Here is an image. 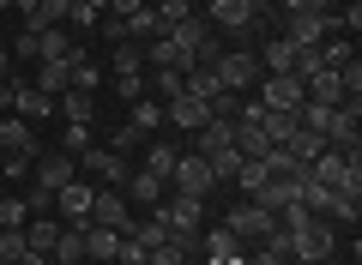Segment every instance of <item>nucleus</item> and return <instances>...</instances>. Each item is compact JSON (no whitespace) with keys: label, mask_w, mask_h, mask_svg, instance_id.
I'll use <instances>...</instances> for the list:
<instances>
[{"label":"nucleus","mask_w":362,"mask_h":265,"mask_svg":"<svg viewBox=\"0 0 362 265\" xmlns=\"http://www.w3.org/2000/svg\"><path fill=\"white\" fill-rule=\"evenodd\" d=\"M0 151H6V181H18V175H30L37 169V126L30 121H18V114H6L0 121Z\"/></svg>","instance_id":"nucleus-1"},{"label":"nucleus","mask_w":362,"mask_h":265,"mask_svg":"<svg viewBox=\"0 0 362 265\" xmlns=\"http://www.w3.org/2000/svg\"><path fill=\"white\" fill-rule=\"evenodd\" d=\"M157 211H163V223H169V241H181L187 253L199 247V235H206V199H187V193H175V199H163Z\"/></svg>","instance_id":"nucleus-2"},{"label":"nucleus","mask_w":362,"mask_h":265,"mask_svg":"<svg viewBox=\"0 0 362 265\" xmlns=\"http://www.w3.org/2000/svg\"><path fill=\"white\" fill-rule=\"evenodd\" d=\"M332 223L326 217H302L296 229H290V259H320L326 265V253H332Z\"/></svg>","instance_id":"nucleus-3"},{"label":"nucleus","mask_w":362,"mask_h":265,"mask_svg":"<svg viewBox=\"0 0 362 265\" xmlns=\"http://www.w3.org/2000/svg\"><path fill=\"white\" fill-rule=\"evenodd\" d=\"M308 175L320 181V187H332V193L338 187H362V163H356V157H344V151H332V145L308 163Z\"/></svg>","instance_id":"nucleus-4"},{"label":"nucleus","mask_w":362,"mask_h":265,"mask_svg":"<svg viewBox=\"0 0 362 265\" xmlns=\"http://www.w3.org/2000/svg\"><path fill=\"white\" fill-rule=\"evenodd\" d=\"M254 97L266 102V109H284V114H296L302 102H308V90H302V78H296V73H266V78L254 85Z\"/></svg>","instance_id":"nucleus-5"},{"label":"nucleus","mask_w":362,"mask_h":265,"mask_svg":"<svg viewBox=\"0 0 362 265\" xmlns=\"http://www.w3.org/2000/svg\"><path fill=\"white\" fill-rule=\"evenodd\" d=\"M169 181H175V193H187V199H206L218 181H211V163L199 151H187V157H175V169H169Z\"/></svg>","instance_id":"nucleus-6"},{"label":"nucleus","mask_w":362,"mask_h":265,"mask_svg":"<svg viewBox=\"0 0 362 265\" xmlns=\"http://www.w3.org/2000/svg\"><path fill=\"white\" fill-rule=\"evenodd\" d=\"M223 229H235V241H254V247H259V241H266L272 229H278V217H272L266 205L242 199V205H235V211H230V223H223Z\"/></svg>","instance_id":"nucleus-7"},{"label":"nucleus","mask_w":362,"mask_h":265,"mask_svg":"<svg viewBox=\"0 0 362 265\" xmlns=\"http://www.w3.org/2000/svg\"><path fill=\"white\" fill-rule=\"evenodd\" d=\"M211 73H218V85L230 90V97H242V90L259 78V61H254L247 49H235V54H218V66H211Z\"/></svg>","instance_id":"nucleus-8"},{"label":"nucleus","mask_w":362,"mask_h":265,"mask_svg":"<svg viewBox=\"0 0 362 265\" xmlns=\"http://www.w3.org/2000/svg\"><path fill=\"white\" fill-rule=\"evenodd\" d=\"M326 30H338V6H326V13H296V18H290V42H296V49H320Z\"/></svg>","instance_id":"nucleus-9"},{"label":"nucleus","mask_w":362,"mask_h":265,"mask_svg":"<svg viewBox=\"0 0 362 265\" xmlns=\"http://www.w3.org/2000/svg\"><path fill=\"white\" fill-rule=\"evenodd\" d=\"M30 175H37V187L61 193L66 181L78 175V157H66V151H37V169H30Z\"/></svg>","instance_id":"nucleus-10"},{"label":"nucleus","mask_w":362,"mask_h":265,"mask_svg":"<svg viewBox=\"0 0 362 265\" xmlns=\"http://www.w3.org/2000/svg\"><path fill=\"white\" fill-rule=\"evenodd\" d=\"M163 121H175V126H187V133H199V126L211 121V102H206V97H194V90H181V97H169V102H163Z\"/></svg>","instance_id":"nucleus-11"},{"label":"nucleus","mask_w":362,"mask_h":265,"mask_svg":"<svg viewBox=\"0 0 362 265\" xmlns=\"http://www.w3.org/2000/svg\"><path fill=\"white\" fill-rule=\"evenodd\" d=\"M90 223H103V229H127L133 223V205H127V193H97V199H90Z\"/></svg>","instance_id":"nucleus-12"},{"label":"nucleus","mask_w":362,"mask_h":265,"mask_svg":"<svg viewBox=\"0 0 362 265\" xmlns=\"http://www.w3.org/2000/svg\"><path fill=\"white\" fill-rule=\"evenodd\" d=\"M85 169H90V175H103L109 187L133 175V169H127V151H109V145H90V151H85Z\"/></svg>","instance_id":"nucleus-13"},{"label":"nucleus","mask_w":362,"mask_h":265,"mask_svg":"<svg viewBox=\"0 0 362 265\" xmlns=\"http://www.w3.org/2000/svg\"><path fill=\"white\" fill-rule=\"evenodd\" d=\"M13 114L37 126V121H49V114H54V97H49V90H37V85L25 78V85H18V97H13Z\"/></svg>","instance_id":"nucleus-14"},{"label":"nucleus","mask_w":362,"mask_h":265,"mask_svg":"<svg viewBox=\"0 0 362 265\" xmlns=\"http://www.w3.org/2000/svg\"><path fill=\"white\" fill-rule=\"evenodd\" d=\"M115 253H121V229L85 223V259H97V265H115Z\"/></svg>","instance_id":"nucleus-15"},{"label":"nucleus","mask_w":362,"mask_h":265,"mask_svg":"<svg viewBox=\"0 0 362 265\" xmlns=\"http://www.w3.org/2000/svg\"><path fill=\"white\" fill-rule=\"evenodd\" d=\"M320 151H326V139H320V133H308V126L296 121V133H290V139H284V157H290V163H296V169H308V163H314V157H320Z\"/></svg>","instance_id":"nucleus-16"},{"label":"nucleus","mask_w":362,"mask_h":265,"mask_svg":"<svg viewBox=\"0 0 362 265\" xmlns=\"http://www.w3.org/2000/svg\"><path fill=\"white\" fill-rule=\"evenodd\" d=\"M49 259H54V265H85V223H66L61 235H54Z\"/></svg>","instance_id":"nucleus-17"},{"label":"nucleus","mask_w":362,"mask_h":265,"mask_svg":"<svg viewBox=\"0 0 362 265\" xmlns=\"http://www.w3.org/2000/svg\"><path fill=\"white\" fill-rule=\"evenodd\" d=\"M90 199H97V187H90V181H78V175L61 187V211L73 217V223H90Z\"/></svg>","instance_id":"nucleus-18"},{"label":"nucleus","mask_w":362,"mask_h":265,"mask_svg":"<svg viewBox=\"0 0 362 265\" xmlns=\"http://www.w3.org/2000/svg\"><path fill=\"white\" fill-rule=\"evenodd\" d=\"M97 78H103V66L90 61L85 49H73V54H66V90H97Z\"/></svg>","instance_id":"nucleus-19"},{"label":"nucleus","mask_w":362,"mask_h":265,"mask_svg":"<svg viewBox=\"0 0 362 265\" xmlns=\"http://www.w3.org/2000/svg\"><path fill=\"white\" fill-rule=\"evenodd\" d=\"M254 6H247V0H211V25H223V30H247L254 25Z\"/></svg>","instance_id":"nucleus-20"},{"label":"nucleus","mask_w":362,"mask_h":265,"mask_svg":"<svg viewBox=\"0 0 362 265\" xmlns=\"http://www.w3.org/2000/svg\"><path fill=\"white\" fill-rule=\"evenodd\" d=\"M54 109L66 114V126H90V114H97V90H66Z\"/></svg>","instance_id":"nucleus-21"},{"label":"nucleus","mask_w":362,"mask_h":265,"mask_svg":"<svg viewBox=\"0 0 362 265\" xmlns=\"http://www.w3.org/2000/svg\"><path fill=\"white\" fill-rule=\"evenodd\" d=\"M259 66H266V73H296V42H290V37H272L266 49H259Z\"/></svg>","instance_id":"nucleus-22"},{"label":"nucleus","mask_w":362,"mask_h":265,"mask_svg":"<svg viewBox=\"0 0 362 265\" xmlns=\"http://www.w3.org/2000/svg\"><path fill=\"white\" fill-rule=\"evenodd\" d=\"M66 25V0H37L25 13V30H61Z\"/></svg>","instance_id":"nucleus-23"},{"label":"nucleus","mask_w":362,"mask_h":265,"mask_svg":"<svg viewBox=\"0 0 362 265\" xmlns=\"http://www.w3.org/2000/svg\"><path fill=\"white\" fill-rule=\"evenodd\" d=\"M199 247H206V259H242L235 229H206V235H199Z\"/></svg>","instance_id":"nucleus-24"},{"label":"nucleus","mask_w":362,"mask_h":265,"mask_svg":"<svg viewBox=\"0 0 362 265\" xmlns=\"http://www.w3.org/2000/svg\"><path fill=\"white\" fill-rule=\"evenodd\" d=\"M127 205H163V181L157 175H127Z\"/></svg>","instance_id":"nucleus-25"},{"label":"nucleus","mask_w":362,"mask_h":265,"mask_svg":"<svg viewBox=\"0 0 362 265\" xmlns=\"http://www.w3.org/2000/svg\"><path fill=\"white\" fill-rule=\"evenodd\" d=\"M151 13H157V37H163V30L181 25V18H194V0H151Z\"/></svg>","instance_id":"nucleus-26"},{"label":"nucleus","mask_w":362,"mask_h":265,"mask_svg":"<svg viewBox=\"0 0 362 265\" xmlns=\"http://www.w3.org/2000/svg\"><path fill=\"white\" fill-rule=\"evenodd\" d=\"M66 25L73 30H97L103 25V6H97V0H66Z\"/></svg>","instance_id":"nucleus-27"},{"label":"nucleus","mask_w":362,"mask_h":265,"mask_svg":"<svg viewBox=\"0 0 362 265\" xmlns=\"http://www.w3.org/2000/svg\"><path fill=\"white\" fill-rule=\"evenodd\" d=\"M30 85H37V90H49V97L61 102V97H66V61H42V73L30 78Z\"/></svg>","instance_id":"nucleus-28"},{"label":"nucleus","mask_w":362,"mask_h":265,"mask_svg":"<svg viewBox=\"0 0 362 265\" xmlns=\"http://www.w3.org/2000/svg\"><path fill=\"white\" fill-rule=\"evenodd\" d=\"M73 49H78V42L61 37V30H42V37H37V61H66Z\"/></svg>","instance_id":"nucleus-29"},{"label":"nucleus","mask_w":362,"mask_h":265,"mask_svg":"<svg viewBox=\"0 0 362 265\" xmlns=\"http://www.w3.org/2000/svg\"><path fill=\"white\" fill-rule=\"evenodd\" d=\"M175 157H181V151H169V145L157 139L151 151H145V175H157V181H169V169H175Z\"/></svg>","instance_id":"nucleus-30"},{"label":"nucleus","mask_w":362,"mask_h":265,"mask_svg":"<svg viewBox=\"0 0 362 265\" xmlns=\"http://www.w3.org/2000/svg\"><path fill=\"white\" fill-rule=\"evenodd\" d=\"M145 66V49L139 42H115V78H133Z\"/></svg>","instance_id":"nucleus-31"},{"label":"nucleus","mask_w":362,"mask_h":265,"mask_svg":"<svg viewBox=\"0 0 362 265\" xmlns=\"http://www.w3.org/2000/svg\"><path fill=\"white\" fill-rule=\"evenodd\" d=\"M30 223V205L18 199V193H6V199H0V229H25Z\"/></svg>","instance_id":"nucleus-32"},{"label":"nucleus","mask_w":362,"mask_h":265,"mask_svg":"<svg viewBox=\"0 0 362 265\" xmlns=\"http://www.w3.org/2000/svg\"><path fill=\"white\" fill-rule=\"evenodd\" d=\"M127 126H133V133H151V126H163V102H145V97H139V102H133V121H127Z\"/></svg>","instance_id":"nucleus-33"},{"label":"nucleus","mask_w":362,"mask_h":265,"mask_svg":"<svg viewBox=\"0 0 362 265\" xmlns=\"http://www.w3.org/2000/svg\"><path fill=\"white\" fill-rule=\"evenodd\" d=\"M25 259V229H0V265Z\"/></svg>","instance_id":"nucleus-34"},{"label":"nucleus","mask_w":362,"mask_h":265,"mask_svg":"<svg viewBox=\"0 0 362 265\" xmlns=\"http://www.w3.org/2000/svg\"><path fill=\"white\" fill-rule=\"evenodd\" d=\"M151 259V247H145L139 235H121V253H115V265H145Z\"/></svg>","instance_id":"nucleus-35"},{"label":"nucleus","mask_w":362,"mask_h":265,"mask_svg":"<svg viewBox=\"0 0 362 265\" xmlns=\"http://www.w3.org/2000/svg\"><path fill=\"white\" fill-rule=\"evenodd\" d=\"M145 265H187V247H181V241H157Z\"/></svg>","instance_id":"nucleus-36"},{"label":"nucleus","mask_w":362,"mask_h":265,"mask_svg":"<svg viewBox=\"0 0 362 265\" xmlns=\"http://www.w3.org/2000/svg\"><path fill=\"white\" fill-rule=\"evenodd\" d=\"M61 151L66 157H85L90 151V126H66V133H61Z\"/></svg>","instance_id":"nucleus-37"},{"label":"nucleus","mask_w":362,"mask_h":265,"mask_svg":"<svg viewBox=\"0 0 362 265\" xmlns=\"http://www.w3.org/2000/svg\"><path fill=\"white\" fill-rule=\"evenodd\" d=\"M127 37H157V13L151 6H139V13L127 18Z\"/></svg>","instance_id":"nucleus-38"},{"label":"nucleus","mask_w":362,"mask_h":265,"mask_svg":"<svg viewBox=\"0 0 362 265\" xmlns=\"http://www.w3.org/2000/svg\"><path fill=\"white\" fill-rule=\"evenodd\" d=\"M37 37L42 30H18L13 37V61H37Z\"/></svg>","instance_id":"nucleus-39"},{"label":"nucleus","mask_w":362,"mask_h":265,"mask_svg":"<svg viewBox=\"0 0 362 265\" xmlns=\"http://www.w3.org/2000/svg\"><path fill=\"white\" fill-rule=\"evenodd\" d=\"M151 73H157V97H181V78H187V73H163V66H151Z\"/></svg>","instance_id":"nucleus-40"},{"label":"nucleus","mask_w":362,"mask_h":265,"mask_svg":"<svg viewBox=\"0 0 362 265\" xmlns=\"http://www.w3.org/2000/svg\"><path fill=\"white\" fill-rule=\"evenodd\" d=\"M278 6H284V13L296 18V13H326V6H332V0H278Z\"/></svg>","instance_id":"nucleus-41"},{"label":"nucleus","mask_w":362,"mask_h":265,"mask_svg":"<svg viewBox=\"0 0 362 265\" xmlns=\"http://www.w3.org/2000/svg\"><path fill=\"white\" fill-rule=\"evenodd\" d=\"M115 90H121L127 102H139V97H145V78H139V73H133V78H115Z\"/></svg>","instance_id":"nucleus-42"},{"label":"nucleus","mask_w":362,"mask_h":265,"mask_svg":"<svg viewBox=\"0 0 362 265\" xmlns=\"http://www.w3.org/2000/svg\"><path fill=\"white\" fill-rule=\"evenodd\" d=\"M49 199H54V193H49V187H37V181H30V193H25V205H30V211H49Z\"/></svg>","instance_id":"nucleus-43"},{"label":"nucleus","mask_w":362,"mask_h":265,"mask_svg":"<svg viewBox=\"0 0 362 265\" xmlns=\"http://www.w3.org/2000/svg\"><path fill=\"white\" fill-rule=\"evenodd\" d=\"M18 85H25V78H13V73L0 78V109H13V97H18Z\"/></svg>","instance_id":"nucleus-44"},{"label":"nucleus","mask_w":362,"mask_h":265,"mask_svg":"<svg viewBox=\"0 0 362 265\" xmlns=\"http://www.w3.org/2000/svg\"><path fill=\"white\" fill-rule=\"evenodd\" d=\"M247 6H254V13H266V6H278V0H247Z\"/></svg>","instance_id":"nucleus-45"},{"label":"nucleus","mask_w":362,"mask_h":265,"mask_svg":"<svg viewBox=\"0 0 362 265\" xmlns=\"http://www.w3.org/2000/svg\"><path fill=\"white\" fill-rule=\"evenodd\" d=\"M6 73H13V61H6V49H0V78H6Z\"/></svg>","instance_id":"nucleus-46"},{"label":"nucleus","mask_w":362,"mask_h":265,"mask_svg":"<svg viewBox=\"0 0 362 265\" xmlns=\"http://www.w3.org/2000/svg\"><path fill=\"white\" fill-rule=\"evenodd\" d=\"M284 265H320V259H284Z\"/></svg>","instance_id":"nucleus-47"},{"label":"nucleus","mask_w":362,"mask_h":265,"mask_svg":"<svg viewBox=\"0 0 362 265\" xmlns=\"http://www.w3.org/2000/svg\"><path fill=\"white\" fill-rule=\"evenodd\" d=\"M0 175H6V151H0Z\"/></svg>","instance_id":"nucleus-48"},{"label":"nucleus","mask_w":362,"mask_h":265,"mask_svg":"<svg viewBox=\"0 0 362 265\" xmlns=\"http://www.w3.org/2000/svg\"><path fill=\"white\" fill-rule=\"evenodd\" d=\"M0 42H6V18H0Z\"/></svg>","instance_id":"nucleus-49"},{"label":"nucleus","mask_w":362,"mask_h":265,"mask_svg":"<svg viewBox=\"0 0 362 265\" xmlns=\"http://www.w3.org/2000/svg\"><path fill=\"white\" fill-rule=\"evenodd\" d=\"M97 6H103V13H109V0H97Z\"/></svg>","instance_id":"nucleus-50"},{"label":"nucleus","mask_w":362,"mask_h":265,"mask_svg":"<svg viewBox=\"0 0 362 265\" xmlns=\"http://www.w3.org/2000/svg\"><path fill=\"white\" fill-rule=\"evenodd\" d=\"M85 265H97V259H85Z\"/></svg>","instance_id":"nucleus-51"},{"label":"nucleus","mask_w":362,"mask_h":265,"mask_svg":"<svg viewBox=\"0 0 362 265\" xmlns=\"http://www.w3.org/2000/svg\"><path fill=\"white\" fill-rule=\"evenodd\" d=\"M145 6H151V0H145Z\"/></svg>","instance_id":"nucleus-52"}]
</instances>
